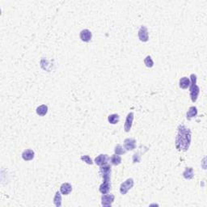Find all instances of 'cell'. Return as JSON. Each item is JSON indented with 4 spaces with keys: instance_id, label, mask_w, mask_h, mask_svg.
Masks as SVG:
<instances>
[{
    "instance_id": "2e32d148",
    "label": "cell",
    "mask_w": 207,
    "mask_h": 207,
    "mask_svg": "<svg viewBox=\"0 0 207 207\" xmlns=\"http://www.w3.org/2000/svg\"><path fill=\"white\" fill-rule=\"evenodd\" d=\"M190 80L187 77H183L180 79V88L182 89H187L189 88Z\"/></svg>"
},
{
    "instance_id": "7c38bea8",
    "label": "cell",
    "mask_w": 207,
    "mask_h": 207,
    "mask_svg": "<svg viewBox=\"0 0 207 207\" xmlns=\"http://www.w3.org/2000/svg\"><path fill=\"white\" fill-rule=\"evenodd\" d=\"M35 153L32 150L27 149L25 151H24V152L22 153V158L23 159L25 160V161H29V160H32V159L34 158Z\"/></svg>"
},
{
    "instance_id": "7a4b0ae2",
    "label": "cell",
    "mask_w": 207,
    "mask_h": 207,
    "mask_svg": "<svg viewBox=\"0 0 207 207\" xmlns=\"http://www.w3.org/2000/svg\"><path fill=\"white\" fill-rule=\"evenodd\" d=\"M191 81H190L189 91H190V97L193 102H196L197 100V97L200 93V88L197 85V75L194 74H192L191 76Z\"/></svg>"
},
{
    "instance_id": "44dd1931",
    "label": "cell",
    "mask_w": 207,
    "mask_h": 207,
    "mask_svg": "<svg viewBox=\"0 0 207 207\" xmlns=\"http://www.w3.org/2000/svg\"><path fill=\"white\" fill-rule=\"evenodd\" d=\"M114 151H115L116 155H120L126 154V150L125 149V147H123L122 145L118 144V145L116 146L115 149H114Z\"/></svg>"
},
{
    "instance_id": "277c9868",
    "label": "cell",
    "mask_w": 207,
    "mask_h": 207,
    "mask_svg": "<svg viewBox=\"0 0 207 207\" xmlns=\"http://www.w3.org/2000/svg\"><path fill=\"white\" fill-rule=\"evenodd\" d=\"M134 180L132 178H130V179H127L125 182L121 184V187H120V193H122V195H125L127 193L129 190L132 188L134 186Z\"/></svg>"
},
{
    "instance_id": "ba28073f",
    "label": "cell",
    "mask_w": 207,
    "mask_h": 207,
    "mask_svg": "<svg viewBox=\"0 0 207 207\" xmlns=\"http://www.w3.org/2000/svg\"><path fill=\"white\" fill-rule=\"evenodd\" d=\"M134 118H135V114L134 113H130L126 117V122H125V126H124V130L126 132H129L132 127L133 124V121H134Z\"/></svg>"
},
{
    "instance_id": "3957f363",
    "label": "cell",
    "mask_w": 207,
    "mask_h": 207,
    "mask_svg": "<svg viewBox=\"0 0 207 207\" xmlns=\"http://www.w3.org/2000/svg\"><path fill=\"white\" fill-rule=\"evenodd\" d=\"M112 169L111 166L109 164H105L101 166L100 168V175L102 176L103 181H110L111 177Z\"/></svg>"
},
{
    "instance_id": "6da1fadb",
    "label": "cell",
    "mask_w": 207,
    "mask_h": 207,
    "mask_svg": "<svg viewBox=\"0 0 207 207\" xmlns=\"http://www.w3.org/2000/svg\"><path fill=\"white\" fill-rule=\"evenodd\" d=\"M191 131L184 125L179 126L176 138V147L179 151H186L191 143Z\"/></svg>"
},
{
    "instance_id": "e0dca14e",
    "label": "cell",
    "mask_w": 207,
    "mask_h": 207,
    "mask_svg": "<svg viewBox=\"0 0 207 207\" xmlns=\"http://www.w3.org/2000/svg\"><path fill=\"white\" fill-rule=\"evenodd\" d=\"M36 112L37 113V115L41 116V117L46 115V113L48 112V106L45 105H42L41 106L37 107Z\"/></svg>"
},
{
    "instance_id": "8992f818",
    "label": "cell",
    "mask_w": 207,
    "mask_h": 207,
    "mask_svg": "<svg viewBox=\"0 0 207 207\" xmlns=\"http://www.w3.org/2000/svg\"><path fill=\"white\" fill-rule=\"evenodd\" d=\"M139 38L143 42H147L149 40V34L148 30L145 26H141L139 30Z\"/></svg>"
},
{
    "instance_id": "5bb4252c",
    "label": "cell",
    "mask_w": 207,
    "mask_h": 207,
    "mask_svg": "<svg viewBox=\"0 0 207 207\" xmlns=\"http://www.w3.org/2000/svg\"><path fill=\"white\" fill-rule=\"evenodd\" d=\"M197 115V107H190L189 109H188V112H187V114H186L187 119L191 120L192 118H195Z\"/></svg>"
},
{
    "instance_id": "cb8c5ba5",
    "label": "cell",
    "mask_w": 207,
    "mask_h": 207,
    "mask_svg": "<svg viewBox=\"0 0 207 207\" xmlns=\"http://www.w3.org/2000/svg\"><path fill=\"white\" fill-rule=\"evenodd\" d=\"M133 161H134V163H139L141 161V155H140L139 152L135 153L134 155V156H133Z\"/></svg>"
},
{
    "instance_id": "7402d4cb",
    "label": "cell",
    "mask_w": 207,
    "mask_h": 207,
    "mask_svg": "<svg viewBox=\"0 0 207 207\" xmlns=\"http://www.w3.org/2000/svg\"><path fill=\"white\" fill-rule=\"evenodd\" d=\"M144 63L147 66V67H149V68L154 66V62H153V60H152L151 56H147L146 57V58L144 59Z\"/></svg>"
},
{
    "instance_id": "8fae6325",
    "label": "cell",
    "mask_w": 207,
    "mask_h": 207,
    "mask_svg": "<svg viewBox=\"0 0 207 207\" xmlns=\"http://www.w3.org/2000/svg\"><path fill=\"white\" fill-rule=\"evenodd\" d=\"M72 191V186L71 184L63 183L60 187V192L63 195H68Z\"/></svg>"
},
{
    "instance_id": "9a60e30c",
    "label": "cell",
    "mask_w": 207,
    "mask_h": 207,
    "mask_svg": "<svg viewBox=\"0 0 207 207\" xmlns=\"http://www.w3.org/2000/svg\"><path fill=\"white\" fill-rule=\"evenodd\" d=\"M183 176L185 178L186 180H190L193 178L194 176V172H193V169L192 168H185V170L183 172Z\"/></svg>"
},
{
    "instance_id": "603a6c76",
    "label": "cell",
    "mask_w": 207,
    "mask_h": 207,
    "mask_svg": "<svg viewBox=\"0 0 207 207\" xmlns=\"http://www.w3.org/2000/svg\"><path fill=\"white\" fill-rule=\"evenodd\" d=\"M81 160H83V162H85L86 164H90V165H92V164H93L92 159L90 158V156H88V155H82Z\"/></svg>"
},
{
    "instance_id": "30bf717a",
    "label": "cell",
    "mask_w": 207,
    "mask_h": 207,
    "mask_svg": "<svg viewBox=\"0 0 207 207\" xmlns=\"http://www.w3.org/2000/svg\"><path fill=\"white\" fill-rule=\"evenodd\" d=\"M124 147L126 151H133L136 147V140L135 139H126L124 141Z\"/></svg>"
},
{
    "instance_id": "ffe728a7",
    "label": "cell",
    "mask_w": 207,
    "mask_h": 207,
    "mask_svg": "<svg viewBox=\"0 0 207 207\" xmlns=\"http://www.w3.org/2000/svg\"><path fill=\"white\" fill-rule=\"evenodd\" d=\"M108 121L110 124H117L119 122V116L118 114H111L108 117Z\"/></svg>"
},
{
    "instance_id": "4fadbf2b",
    "label": "cell",
    "mask_w": 207,
    "mask_h": 207,
    "mask_svg": "<svg viewBox=\"0 0 207 207\" xmlns=\"http://www.w3.org/2000/svg\"><path fill=\"white\" fill-rule=\"evenodd\" d=\"M110 188H111V183H110V181H103V183L100 186V192L102 194H106V193H108L109 192Z\"/></svg>"
},
{
    "instance_id": "d6986e66",
    "label": "cell",
    "mask_w": 207,
    "mask_h": 207,
    "mask_svg": "<svg viewBox=\"0 0 207 207\" xmlns=\"http://www.w3.org/2000/svg\"><path fill=\"white\" fill-rule=\"evenodd\" d=\"M53 203L56 206H61L62 205V196H61V192H57L56 193L55 196H54V198H53Z\"/></svg>"
},
{
    "instance_id": "52a82bcc",
    "label": "cell",
    "mask_w": 207,
    "mask_h": 207,
    "mask_svg": "<svg viewBox=\"0 0 207 207\" xmlns=\"http://www.w3.org/2000/svg\"><path fill=\"white\" fill-rule=\"evenodd\" d=\"M109 157L108 155H100L99 156H97L96 159H95V163L96 164H97L98 166L101 167L104 166L105 164H108V163L109 161Z\"/></svg>"
},
{
    "instance_id": "9c48e42d",
    "label": "cell",
    "mask_w": 207,
    "mask_h": 207,
    "mask_svg": "<svg viewBox=\"0 0 207 207\" xmlns=\"http://www.w3.org/2000/svg\"><path fill=\"white\" fill-rule=\"evenodd\" d=\"M79 37L84 42H89L92 40V34L91 31L88 29H83L79 33Z\"/></svg>"
},
{
    "instance_id": "5b68a950",
    "label": "cell",
    "mask_w": 207,
    "mask_h": 207,
    "mask_svg": "<svg viewBox=\"0 0 207 207\" xmlns=\"http://www.w3.org/2000/svg\"><path fill=\"white\" fill-rule=\"evenodd\" d=\"M115 197L113 194H103L101 197V205L105 207H110L114 201Z\"/></svg>"
},
{
    "instance_id": "ac0fdd59",
    "label": "cell",
    "mask_w": 207,
    "mask_h": 207,
    "mask_svg": "<svg viewBox=\"0 0 207 207\" xmlns=\"http://www.w3.org/2000/svg\"><path fill=\"white\" fill-rule=\"evenodd\" d=\"M110 161H111V164L113 165H119L121 163H122V158H121V156L119 155H113L111 156V158H110Z\"/></svg>"
}]
</instances>
